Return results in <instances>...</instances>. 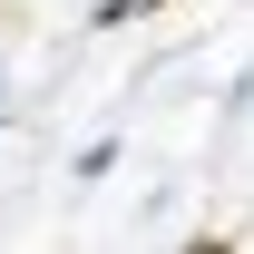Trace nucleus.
Returning a JSON list of instances; mask_svg holds the SVG:
<instances>
[]
</instances>
